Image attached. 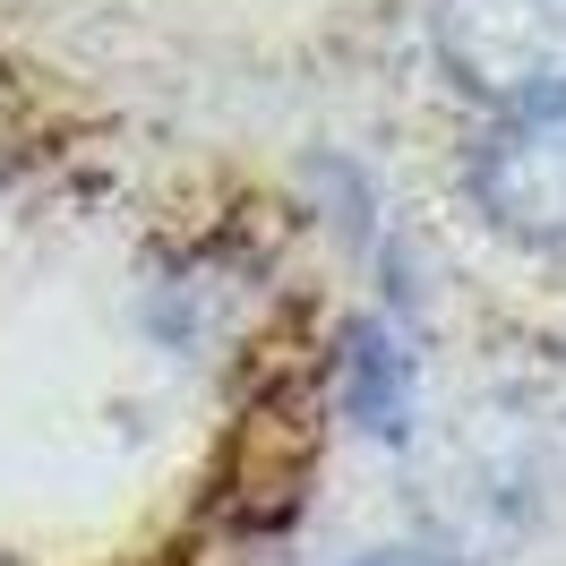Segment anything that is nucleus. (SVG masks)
Instances as JSON below:
<instances>
[{"mask_svg":"<svg viewBox=\"0 0 566 566\" xmlns=\"http://www.w3.org/2000/svg\"><path fill=\"white\" fill-rule=\"evenodd\" d=\"M429 43L472 104L532 112L566 95V0H438Z\"/></svg>","mask_w":566,"mask_h":566,"instance_id":"f257e3e1","label":"nucleus"},{"mask_svg":"<svg viewBox=\"0 0 566 566\" xmlns=\"http://www.w3.org/2000/svg\"><path fill=\"white\" fill-rule=\"evenodd\" d=\"M463 180H472V207L490 214L506 241L566 249V95L506 112L490 138L472 146Z\"/></svg>","mask_w":566,"mask_h":566,"instance_id":"f03ea898","label":"nucleus"},{"mask_svg":"<svg viewBox=\"0 0 566 566\" xmlns=\"http://www.w3.org/2000/svg\"><path fill=\"white\" fill-rule=\"evenodd\" d=\"M403 344H395L378 318H353V335H344V403H353L360 429H378V438H395L403 429Z\"/></svg>","mask_w":566,"mask_h":566,"instance_id":"7ed1b4c3","label":"nucleus"},{"mask_svg":"<svg viewBox=\"0 0 566 566\" xmlns=\"http://www.w3.org/2000/svg\"><path fill=\"white\" fill-rule=\"evenodd\" d=\"M353 566H455V558H438V549H369Z\"/></svg>","mask_w":566,"mask_h":566,"instance_id":"20e7f679","label":"nucleus"}]
</instances>
